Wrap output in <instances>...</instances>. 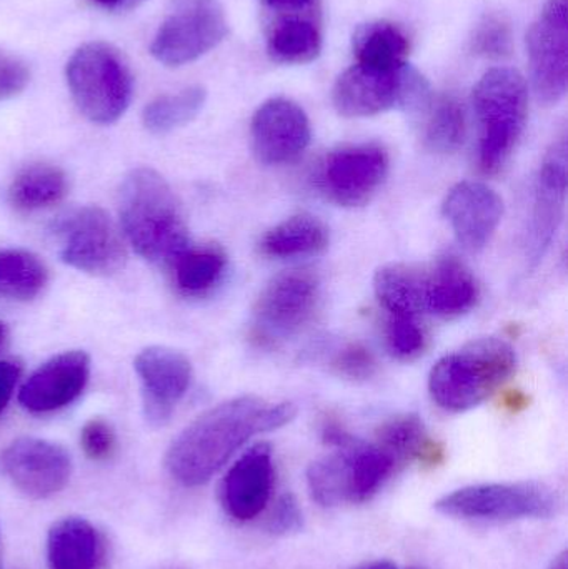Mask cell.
<instances>
[{
	"mask_svg": "<svg viewBox=\"0 0 568 569\" xmlns=\"http://www.w3.org/2000/svg\"><path fill=\"white\" fill-rule=\"evenodd\" d=\"M377 443L386 448L399 465L420 461L426 467H437L446 458L442 445L430 440L417 415H400L386 421L377 431Z\"/></svg>",
	"mask_w": 568,
	"mask_h": 569,
	"instance_id": "d4e9b609",
	"label": "cell"
},
{
	"mask_svg": "<svg viewBox=\"0 0 568 569\" xmlns=\"http://www.w3.org/2000/svg\"><path fill=\"white\" fill-rule=\"evenodd\" d=\"M479 295L476 277L457 257H442L426 272L423 303L426 311L437 317L457 318L469 313L479 301Z\"/></svg>",
	"mask_w": 568,
	"mask_h": 569,
	"instance_id": "ffe728a7",
	"label": "cell"
},
{
	"mask_svg": "<svg viewBox=\"0 0 568 569\" xmlns=\"http://www.w3.org/2000/svg\"><path fill=\"white\" fill-rule=\"evenodd\" d=\"M66 77L77 109L90 122L110 126L132 102V69L112 43L97 40L80 46L67 62Z\"/></svg>",
	"mask_w": 568,
	"mask_h": 569,
	"instance_id": "5b68a950",
	"label": "cell"
},
{
	"mask_svg": "<svg viewBox=\"0 0 568 569\" xmlns=\"http://www.w3.org/2000/svg\"><path fill=\"white\" fill-rule=\"evenodd\" d=\"M434 507L444 517L466 521L549 520L559 513L560 500L547 485L519 481L460 488Z\"/></svg>",
	"mask_w": 568,
	"mask_h": 569,
	"instance_id": "8992f818",
	"label": "cell"
},
{
	"mask_svg": "<svg viewBox=\"0 0 568 569\" xmlns=\"http://www.w3.org/2000/svg\"><path fill=\"white\" fill-rule=\"evenodd\" d=\"M22 373V365L17 360H0V415L6 411L17 381Z\"/></svg>",
	"mask_w": 568,
	"mask_h": 569,
	"instance_id": "ab89813d",
	"label": "cell"
},
{
	"mask_svg": "<svg viewBox=\"0 0 568 569\" xmlns=\"http://www.w3.org/2000/svg\"><path fill=\"white\" fill-rule=\"evenodd\" d=\"M2 560H3V545H2V535H0V569H2Z\"/></svg>",
	"mask_w": 568,
	"mask_h": 569,
	"instance_id": "7dc6e473",
	"label": "cell"
},
{
	"mask_svg": "<svg viewBox=\"0 0 568 569\" xmlns=\"http://www.w3.org/2000/svg\"><path fill=\"white\" fill-rule=\"evenodd\" d=\"M133 367L142 388L143 415L152 427H163L189 390L190 360L172 348L149 347L137 355Z\"/></svg>",
	"mask_w": 568,
	"mask_h": 569,
	"instance_id": "5bb4252c",
	"label": "cell"
},
{
	"mask_svg": "<svg viewBox=\"0 0 568 569\" xmlns=\"http://www.w3.org/2000/svg\"><path fill=\"white\" fill-rule=\"evenodd\" d=\"M422 116V139L436 153H454L466 140V113L450 96H434L419 110Z\"/></svg>",
	"mask_w": 568,
	"mask_h": 569,
	"instance_id": "f546056e",
	"label": "cell"
},
{
	"mask_svg": "<svg viewBox=\"0 0 568 569\" xmlns=\"http://www.w3.org/2000/svg\"><path fill=\"white\" fill-rule=\"evenodd\" d=\"M352 50L359 66L393 72L407 66L410 37L399 23L372 20L357 27L352 37Z\"/></svg>",
	"mask_w": 568,
	"mask_h": 569,
	"instance_id": "7402d4cb",
	"label": "cell"
},
{
	"mask_svg": "<svg viewBox=\"0 0 568 569\" xmlns=\"http://www.w3.org/2000/svg\"><path fill=\"white\" fill-rule=\"evenodd\" d=\"M549 569H568L567 553L560 555Z\"/></svg>",
	"mask_w": 568,
	"mask_h": 569,
	"instance_id": "ee69618b",
	"label": "cell"
},
{
	"mask_svg": "<svg viewBox=\"0 0 568 569\" xmlns=\"http://www.w3.org/2000/svg\"><path fill=\"white\" fill-rule=\"evenodd\" d=\"M442 209L457 242L469 252H480L499 229L504 200L487 183L467 180L449 190Z\"/></svg>",
	"mask_w": 568,
	"mask_h": 569,
	"instance_id": "2e32d148",
	"label": "cell"
},
{
	"mask_svg": "<svg viewBox=\"0 0 568 569\" xmlns=\"http://www.w3.org/2000/svg\"><path fill=\"white\" fill-rule=\"evenodd\" d=\"M474 107L480 130L479 167L486 176H494L509 162L526 129V79L509 67L490 69L474 89Z\"/></svg>",
	"mask_w": 568,
	"mask_h": 569,
	"instance_id": "277c9868",
	"label": "cell"
},
{
	"mask_svg": "<svg viewBox=\"0 0 568 569\" xmlns=\"http://www.w3.org/2000/svg\"><path fill=\"white\" fill-rule=\"evenodd\" d=\"M2 465L17 490L36 500L62 491L72 475L70 455L60 445L40 438H20L10 443Z\"/></svg>",
	"mask_w": 568,
	"mask_h": 569,
	"instance_id": "9a60e30c",
	"label": "cell"
},
{
	"mask_svg": "<svg viewBox=\"0 0 568 569\" xmlns=\"http://www.w3.org/2000/svg\"><path fill=\"white\" fill-rule=\"evenodd\" d=\"M229 33L220 0H172L153 36L150 53L166 67L196 62Z\"/></svg>",
	"mask_w": 568,
	"mask_h": 569,
	"instance_id": "ba28073f",
	"label": "cell"
},
{
	"mask_svg": "<svg viewBox=\"0 0 568 569\" xmlns=\"http://www.w3.org/2000/svg\"><path fill=\"white\" fill-rule=\"evenodd\" d=\"M6 338H7V327H6V323H2V321H0V348H2L3 343H6Z\"/></svg>",
	"mask_w": 568,
	"mask_h": 569,
	"instance_id": "bcb514c9",
	"label": "cell"
},
{
	"mask_svg": "<svg viewBox=\"0 0 568 569\" xmlns=\"http://www.w3.org/2000/svg\"><path fill=\"white\" fill-rule=\"evenodd\" d=\"M506 407L510 408L512 411H519L520 408L527 407V398L524 397L519 391H514V393L509 395V398L506 400Z\"/></svg>",
	"mask_w": 568,
	"mask_h": 569,
	"instance_id": "7bdbcfd3",
	"label": "cell"
},
{
	"mask_svg": "<svg viewBox=\"0 0 568 569\" xmlns=\"http://www.w3.org/2000/svg\"><path fill=\"white\" fill-rule=\"evenodd\" d=\"M426 272L406 263L382 267L373 279L377 300L390 317H420L423 303Z\"/></svg>",
	"mask_w": 568,
	"mask_h": 569,
	"instance_id": "83f0119b",
	"label": "cell"
},
{
	"mask_svg": "<svg viewBox=\"0 0 568 569\" xmlns=\"http://www.w3.org/2000/svg\"><path fill=\"white\" fill-rule=\"evenodd\" d=\"M273 460L269 445L247 450L223 478L222 505L236 521H250L262 513L272 493Z\"/></svg>",
	"mask_w": 568,
	"mask_h": 569,
	"instance_id": "d6986e66",
	"label": "cell"
},
{
	"mask_svg": "<svg viewBox=\"0 0 568 569\" xmlns=\"http://www.w3.org/2000/svg\"><path fill=\"white\" fill-rule=\"evenodd\" d=\"M514 348L500 338H477L446 355L430 371L432 400L450 413H464L489 400L516 371Z\"/></svg>",
	"mask_w": 568,
	"mask_h": 569,
	"instance_id": "3957f363",
	"label": "cell"
},
{
	"mask_svg": "<svg viewBox=\"0 0 568 569\" xmlns=\"http://www.w3.org/2000/svg\"><path fill=\"white\" fill-rule=\"evenodd\" d=\"M320 284L310 270H289L273 277L263 288L253 308L260 333L269 338H287L299 333L319 303Z\"/></svg>",
	"mask_w": 568,
	"mask_h": 569,
	"instance_id": "8fae6325",
	"label": "cell"
},
{
	"mask_svg": "<svg viewBox=\"0 0 568 569\" xmlns=\"http://www.w3.org/2000/svg\"><path fill=\"white\" fill-rule=\"evenodd\" d=\"M470 47L476 56L486 57V59H504L512 50V29L509 20L500 13H487L472 39Z\"/></svg>",
	"mask_w": 568,
	"mask_h": 569,
	"instance_id": "836d02e7",
	"label": "cell"
},
{
	"mask_svg": "<svg viewBox=\"0 0 568 569\" xmlns=\"http://www.w3.org/2000/svg\"><path fill=\"white\" fill-rule=\"evenodd\" d=\"M332 368L340 377L352 381H366L376 373L377 361L369 348L362 343H350L336 355Z\"/></svg>",
	"mask_w": 568,
	"mask_h": 569,
	"instance_id": "d590c367",
	"label": "cell"
},
{
	"mask_svg": "<svg viewBox=\"0 0 568 569\" xmlns=\"http://www.w3.org/2000/svg\"><path fill=\"white\" fill-rule=\"evenodd\" d=\"M119 217L127 242L147 262L169 267L190 246L179 199L167 180L149 167L123 177Z\"/></svg>",
	"mask_w": 568,
	"mask_h": 569,
	"instance_id": "7a4b0ae2",
	"label": "cell"
},
{
	"mask_svg": "<svg viewBox=\"0 0 568 569\" xmlns=\"http://www.w3.org/2000/svg\"><path fill=\"white\" fill-rule=\"evenodd\" d=\"M206 100V89L200 86L186 87L177 93L159 96L143 109V127L157 136L172 132L192 122L202 112Z\"/></svg>",
	"mask_w": 568,
	"mask_h": 569,
	"instance_id": "1f68e13d",
	"label": "cell"
},
{
	"mask_svg": "<svg viewBox=\"0 0 568 569\" xmlns=\"http://www.w3.org/2000/svg\"><path fill=\"white\" fill-rule=\"evenodd\" d=\"M329 247V229L310 213H299L272 227L259 243L262 256L270 259H302L319 256Z\"/></svg>",
	"mask_w": 568,
	"mask_h": 569,
	"instance_id": "cb8c5ba5",
	"label": "cell"
},
{
	"mask_svg": "<svg viewBox=\"0 0 568 569\" xmlns=\"http://www.w3.org/2000/svg\"><path fill=\"white\" fill-rule=\"evenodd\" d=\"M367 569H397L393 567L392 563H389V561H379V563L372 565V567H369Z\"/></svg>",
	"mask_w": 568,
	"mask_h": 569,
	"instance_id": "f6af8a7d",
	"label": "cell"
},
{
	"mask_svg": "<svg viewBox=\"0 0 568 569\" xmlns=\"http://www.w3.org/2000/svg\"><path fill=\"white\" fill-rule=\"evenodd\" d=\"M322 17L266 20L267 56L282 66L313 62L322 52Z\"/></svg>",
	"mask_w": 568,
	"mask_h": 569,
	"instance_id": "44dd1931",
	"label": "cell"
},
{
	"mask_svg": "<svg viewBox=\"0 0 568 569\" xmlns=\"http://www.w3.org/2000/svg\"><path fill=\"white\" fill-rule=\"evenodd\" d=\"M307 485L313 501L323 508H333L349 501L347 461L343 450L313 461L307 470Z\"/></svg>",
	"mask_w": 568,
	"mask_h": 569,
	"instance_id": "d6a6232c",
	"label": "cell"
},
{
	"mask_svg": "<svg viewBox=\"0 0 568 569\" xmlns=\"http://www.w3.org/2000/svg\"><path fill=\"white\" fill-rule=\"evenodd\" d=\"M167 569H186V568H167Z\"/></svg>",
	"mask_w": 568,
	"mask_h": 569,
	"instance_id": "681fc988",
	"label": "cell"
},
{
	"mask_svg": "<svg viewBox=\"0 0 568 569\" xmlns=\"http://www.w3.org/2000/svg\"><path fill=\"white\" fill-rule=\"evenodd\" d=\"M527 53L540 102L559 103L568 83V0H547L530 27Z\"/></svg>",
	"mask_w": 568,
	"mask_h": 569,
	"instance_id": "30bf717a",
	"label": "cell"
},
{
	"mask_svg": "<svg viewBox=\"0 0 568 569\" xmlns=\"http://www.w3.org/2000/svg\"><path fill=\"white\" fill-rule=\"evenodd\" d=\"M252 149L263 166H286L299 159L312 139L306 110L286 97L266 100L250 123Z\"/></svg>",
	"mask_w": 568,
	"mask_h": 569,
	"instance_id": "4fadbf2b",
	"label": "cell"
},
{
	"mask_svg": "<svg viewBox=\"0 0 568 569\" xmlns=\"http://www.w3.org/2000/svg\"><path fill=\"white\" fill-rule=\"evenodd\" d=\"M177 290L190 297L207 293L222 280L227 256L217 246H189L172 263Z\"/></svg>",
	"mask_w": 568,
	"mask_h": 569,
	"instance_id": "f1b7e54d",
	"label": "cell"
},
{
	"mask_svg": "<svg viewBox=\"0 0 568 569\" xmlns=\"http://www.w3.org/2000/svg\"><path fill=\"white\" fill-rule=\"evenodd\" d=\"M302 528L303 513L299 501L292 493L282 495L267 521V531L276 537H290L302 531Z\"/></svg>",
	"mask_w": 568,
	"mask_h": 569,
	"instance_id": "74e56055",
	"label": "cell"
},
{
	"mask_svg": "<svg viewBox=\"0 0 568 569\" xmlns=\"http://www.w3.org/2000/svg\"><path fill=\"white\" fill-rule=\"evenodd\" d=\"M409 66L386 72L353 63L340 73L333 86L332 102L340 116L349 119L372 117L402 107Z\"/></svg>",
	"mask_w": 568,
	"mask_h": 569,
	"instance_id": "e0dca14e",
	"label": "cell"
},
{
	"mask_svg": "<svg viewBox=\"0 0 568 569\" xmlns=\"http://www.w3.org/2000/svg\"><path fill=\"white\" fill-rule=\"evenodd\" d=\"M52 236L60 260L79 272L107 277L126 266L122 237L100 207H77L63 213L53 223Z\"/></svg>",
	"mask_w": 568,
	"mask_h": 569,
	"instance_id": "52a82bcc",
	"label": "cell"
},
{
	"mask_svg": "<svg viewBox=\"0 0 568 569\" xmlns=\"http://www.w3.org/2000/svg\"><path fill=\"white\" fill-rule=\"evenodd\" d=\"M90 2L109 12H127L139 7L143 0H90Z\"/></svg>",
	"mask_w": 568,
	"mask_h": 569,
	"instance_id": "b9f144b4",
	"label": "cell"
},
{
	"mask_svg": "<svg viewBox=\"0 0 568 569\" xmlns=\"http://www.w3.org/2000/svg\"><path fill=\"white\" fill-rule=\"evenodd\" d=\"M90 358L86 351H63L40 365L22 385L19 401L36 415L52 413L76 401L86 390Z\"/></svg>",
	"mask_w": 568,
	"mask_h": 569,
	"instance_id": "ac0fdd59",
	"label": "cell"
},
{
	"mask_svg": "<svg viewBox=\"0 0 568 569\" xmlns=\"http://www.w3.org/2000/svg\"><path fill=\"white\" fill-rule=\"evenodd\" d=\"M427 335L419 317H389L387 347L397 360L410 361L423 353Z\"/></svg>",
	"mask_w": 568,
	"mask_h": 569,
	"instance_id": "e575fe53",
	"label": "cell"
},
{
	"mask_svg": "<svg viewBox=\"0 0 568 569\" xmlns=\"http://www.w3.org/2000/svg\"><path fill=\"white\" fill-rule=\"evenodd\" d=\"M49 569H97L100 540L96 528L79 517L56 521L47 535Z\"/></svg>",
	"mask_w": 568,
	"mask_h": 569,
	"instance_id": "603a6c76",
	"label": "cell"
},
{
	"mask_svg": "<svg viewBox=\"0 0 568 569\" xmlns=\"http://www.w3.org/2000/svg\"><path fill=\"white\" fill-rule=\"evenodd\" d=\"M29 82L30 70L27 63L12 53L0 52V102L22 93Z\"/></svg>",
	"mask_w": 568,
	"mask_h": 569,
	"instance_id": "f35d334b",
	"label": "cell"
},
{
	"mask_svg": "<svg viewBox=\"0 0 568 569\" xmlns=\"http://www.w3.org/2000/svg\"><path fill=\"white\" fill-rule=\"evenodd\" d=\"M322 438L327 445H332L336 448H347L356 443L349 431L343 430L337 421H326L322 428Z\"/></svg>",
	"mask_w": 568,
	"mask_h": 569,
	"instance_id": "60d3db41",
	"label": "cell"
},
{
	"mask_svg": "<svg viewBox=\"0 0 568 569\" xmlns=\"http://www.w3.org/2000/svg\"><path fill=\"white\" fill-rule=\"evenodd\" d=\"M387 172L389 156L383 147L376 143L342 147L323 160L317 173V187L336 206L357 209L372 200Z\"/></svg>",
	"mask_w": 568,
	"mask_h": 569,
	"instance_id": "9c48e42d",
	"label": "cell"
},
{
	"mask_svg": "<svg viewBox=\"0 0 568 569\" xmlns=\"http://www.w3.org/2000/svg\"><path fill=\"white\" fill-rule=\"evenodd\" d=\"M80 447L90 460H109L117 447L116 431L102 418H93L82 428Z\"/></svg>",
	"mask_w": 568,
	"mask_h": 569,
	"instance_id": "8d00e7d4",
	"label": "cell"
},
{
	"mask_svg": "<svg viewBox=\"0 0 568 569\" xmlns=\"http://www.w3.org/2000/svg\"><path fill=\"white\" fill-rule=\"evenodd\" d=\"M568 157L566 137L557 140L540 163L534 186L532 212L527 232V260L537 267L549 252L566 212Z\"/></svg>",
	"mask_w": 568,
	"mask_h": 569,
	"instance_id": "7c38bea8",
	"label": "cell"
},
{
	"mask_svg": "<svg viewBox=\"0 0 568 569\" xmlns=\"http://www.w3.org/2000/svg\"><path fill=\"white\" fill-rule=\"evenodd\" d=\"M296 415L292 403H272L253 395L223 401L173 440L166 455L167 471L183 487H202L247 441L286 427Z\"/></svg>",
	"mask_w": 568,
	"mask_h": 569,
	"instance_id": "6da1fadb",
	"label": "cell"
},
{
	"mask_svg": "<svg viewBox=\"0 0 568 569\" xmlns=\"http://www.w3.org/2000/svg\"><path fill=\"white\" fill-rule=\"evenodd\" d=\"M49 282L46 263L26 250H0V298L29 301Z\"/></svg>",
	"mask_w": 568,
	"mask_h": 569,
	"instance_id": "4dcf8cb0",
	"label": "cell"
},
{
	"mask_svg": "<svg viewBox=\"0 0 568 569\" xmlns=\"http://www.w3.org/2000/svg\"><path fill=\"white\" fill-rule=\"evenodd\" d=\"M340 450L346 453L349 503L372 500L400 467L396 458L379 443L360 445L356 441Z\"/></svg>",
	"mask_w": 568,
	"mask_h": 569,
	"instance_id": "484cf974",
	"label": "cell"
},
{
	"mask_svg": "<svg viewBox=\"0 0 568 569\" xmlns=\"http://www.w3.org/2000/svg\"><path fill=\"white\" fill-rule=\"evenodd\" d=\"M409 569H426V568L413 567V568H409Z\"/></svg>",
	"mask_w": 568,
	"mask_h": 569,
	"instance_id": "c3c4849f",
	"label": "cell"
},
{
	"mask_svg": "<svg viewBox=\"0 0 568 569\" xmlns=\"http://www.w3.org/2000/svg\"><path fill=\"white\" fill-rule=\"evenodd\" d=\"M69 180L60 167L32 163L17 173L9 189V202L17 212L32 213L62 202Z\"/></svg>",
	"mask_w": 568,
	"mask_h": 569,
	"instance_id": "4316f807",
	"label": "cell"
}]
</instances>
